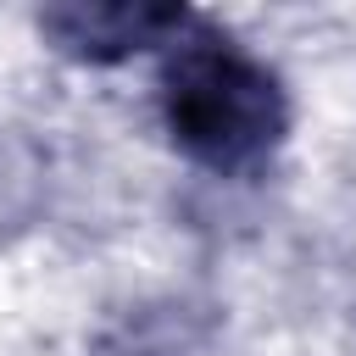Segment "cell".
<instances>
[{
  "instance_id": "obj_1",
  "label": "cell",
  "mask_w": 356,
  "mask_h": 356,
  "mask_svg": "<svg viewBox=\"0 0 356 356\" xmlns=\"http://www.w3.org/2000/svg\"><path fill=\"white\" fill-rule=\"evenodd\" d=\"M161 122L167 139L206 172H256L289 134V95L267 61L189 17L161 61Z\"/></svg>"
},
{
  "instance_id": "obj_2",
  "label": "cell",
  "mask_w": 356,
  "mask_h": 356,
  "mask_svg": "<svg viewBox=\"0 0 356 356\" xmlns=\"http://www.w3.org/2000/svg\"><path fill=\"white\" fill-rule=\"evenodd\" d=\"M189 28L184 6H150V0H67L39 11V33L89 67H117L150 44H172Z\"/></svg>"
}]
</instances>
